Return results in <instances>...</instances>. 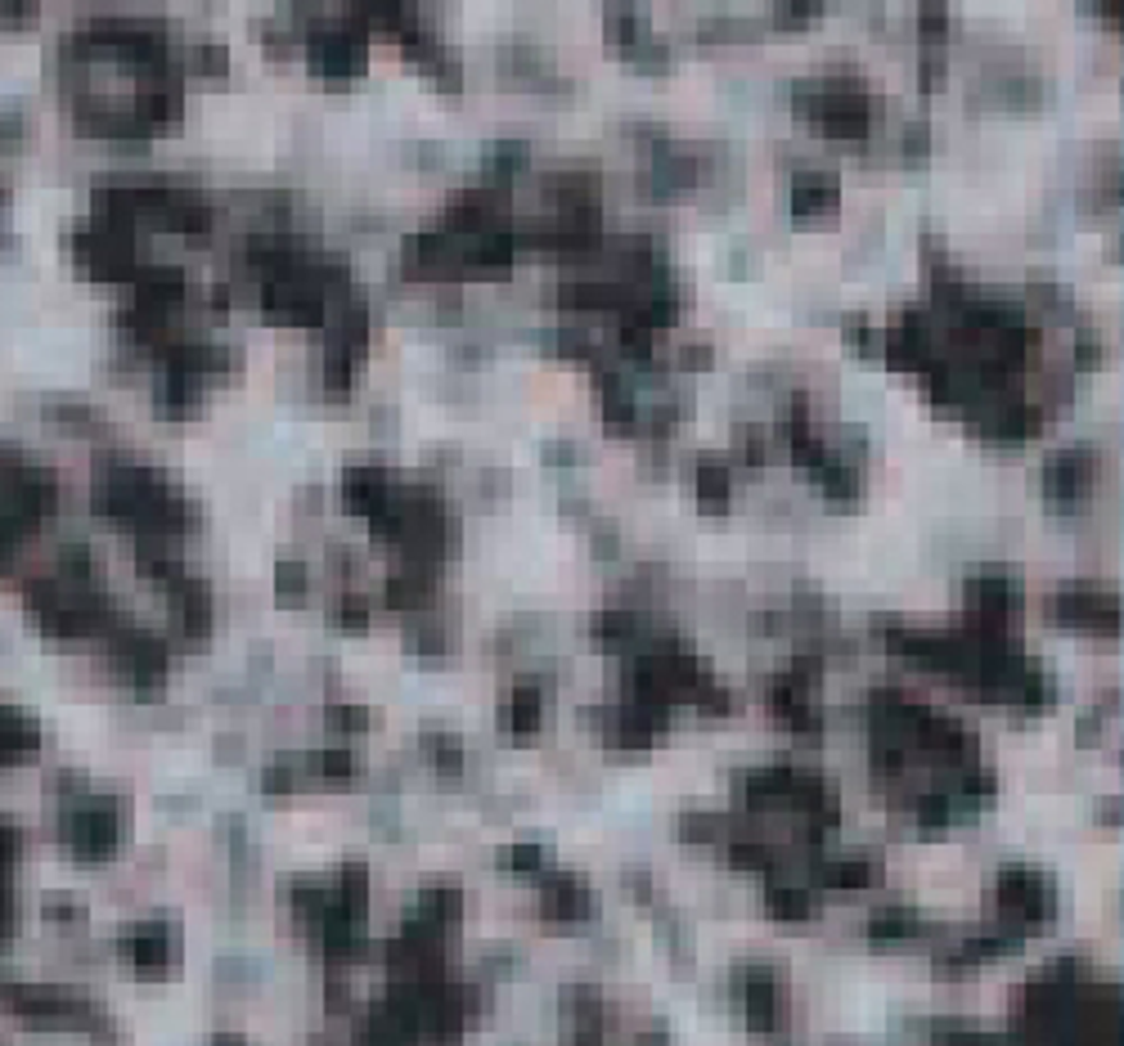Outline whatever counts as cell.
<instances>
[{
    "label": "cell",
    "instance_id": "cell-1",
    "mask_svg": "<svg viewBox=\"0 0 1124 1046\" xmlns=\"http://www.w3.org/2000/svg\"><path fill=\"white\" fill-rule=\"evenodd\" d=\"M995 898H999V917L1026 925V930L1057 912L1052 881L1039 867H1026V862H1008L995 871Z\"/></svg>",
    "mask_w": 1124,
    "mask_h": 1046
},
{
    "label": "cell",
    "instance_id": "cell-2",
    "mask_svg": "<svg viewBox=\"0 0 1124 1046\" xmlns=\"http://www.w3.org/2000/svg\"><path fill=\"white\" fill-rule=\"evenodd\" d=\"M734 1001L751 1029H778L783 1024V984L770 961H747L734 970Z\"/></svg>",
    "mask_w": 1124,
    "mask_h": 1046
},
{
    "label": "cell",
    "instance_id": "cell-3",
    "mask_svg": "<svg viewBox=\"0 0 1124 1046\" xmlns=\"http://www.w3.org/2000/svg\"><path fill=\"white\" fill-rule=\"evenodd\" d=\"M540 912L549 921H580L594 912V894L576 871H545V890H540Z\"/></svg>",
    "mask_w": 1124,
    "mask_h": 1046
},
{
    "label": "cell",
    "instance_id": "cell-4",
    "mask_svg": "<svg viewBox=\"0 0 1124 1046\" xmlns=\"http://www.w3.org/2000/svg\"><path fill=\"white\" fill-rule=\"evenodd\" d=\"M819 890H869L882 875L877 854H841V858H814L810 867Z\"/></svg>",
    "mask_w": 1124,
    "mask_h": 1046
},
{
    "label": "cell",
    "instance_id": "cell-5",
    "mask_svg": "<svg viewBox=\"0 0 1124 1046\" xmlns=\"http://www.w3.org/2000/svg\"><path fill=\"white\" fill-rule=\"evenodd\" d=\"M922 925L927 921H922V912L909 903H877L869 912V934L877 943H909V938L922 934Z\"/></svg>",
    "mask_w": 1124,
    "mask_h": 1046
},
{
    "label": "cell",
    "instance_id": "cell-6",
    "mask_svg": "<svg viewBox=\"0 0 1124 1046\" xmlns=\"http://www.w3.org/2000/svg\"><path fill=\"white\" fill-rule=\"evenodd\" d=\"M459 912H464V894H459V885H450V881L427 885L419 894V903H414V917L427 921V925H437V930H450L459 921Z\"/></svg>",
    "mask_w": 1124,
    "mask_h": 1046
},
{
    "label": "cell",
    "instance_id": "cell-7",
    "mask_svg": "<svg viewBox=\"0 0 1124 1046\" xmlns=\"http://www.w3.org/2000/svg\"><path fill=\"white\" fill-rule=\"evenodd\" d=\"M765 898H770V912L783 917V921H805V917H814V894L801 890V885H791V881H774Z\"/></svg>",
    "mask_w": 1124,
    "mask_h": 1046
},
{
    "label": "cell",
    "instance_id": "cell-8",
    "mask_svg": "<svg viewBox=\"0 0 1124 1046\" xmlns=\"http://www.w3.org/2000/svg\"><path fill=\"white\" fill-rule=\"evenodd\" d=\"M504 858L517 871H545V845H536V840H517V845H509Z\"/></svg>",
    "mask_w": 1124,
    "mask_h": 1046
},
{
    "label": "cell",
    "instance_id": "cell-9",
    "mask_svg": "<svg viewBox=\"0 0 1124 1046\" xmlns=\"http://www.w3.org/2000/svg\"><path fill=\"white\" fill-rule=\"evenodd\" d=\"M639 1046H671V1033L661 1029V1024H652L648 1033H639Z\"/></svg>",
    "mask_w": 1124,
    "mask_h": 1046
}]
</instances>
